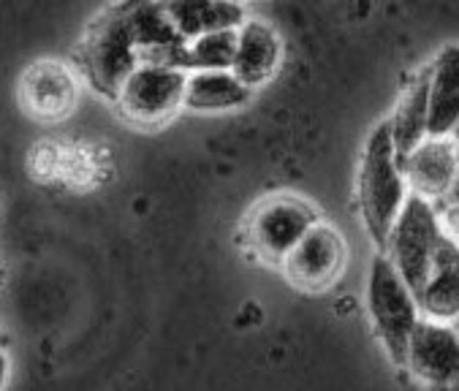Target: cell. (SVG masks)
<instances>
[{
	"label": "cell",
	"mask_w": 459,
	"mask_h": 391,
	"mask_svg": "<svg viewBox=\"0 0 459 391\" xmlns=\"http://www.w3.org/2000/svg\"><path fill=\"white\" fill-rule=\"evenodd\" d=\"M408 182L403 174L400 155L392 142L389 120L378 123L367 136L359 177H356V202L361 223L376 242L378 253H384L386 239L408 202Z\"/></svg>",
	"instance_id": "cell-1"
},
{
	"label": "cell",
	"mask_w": 459,
	"mask_h": 391,
	"mask_svg": "<svg viewBox=\"0 0 459 391\" xmlns=\"http://www.w3.org/2000/svg\"><path fill=\"white\" fill-rule=\"evenodd\" d=\"M367 316L389 361L397 369H405L408 340L421 321V310L411 288L381 253L373 258L370 277H367Z\"/></svg>",
	"instance_id": "cell-2"
},
{
	"label": "cell",
	"mask_w": 459,
	"mask_h": 391,
	"mask_svg": "<svg viewBox=\"0 0 459 391\" xmlns=\"http://www.w3.org/2000/svg\"><path fill=\"white\" fill-rule=\"evenodd\" d=\"M79 57L90 87L109 101H117L128 76L142 65L123 6L104 9L90 22Z\"/></svg>",
	"instance_id": "cell-3"
},
{
	"label": "cell",
	"mask_w": 459,
	"mask_h": 391,
	"mask_svg": "<svg viewBox=\"0 0 459 391\" xmlns=\"http://www.w3.org/2000/svg\"><path fill=\"white\" fill-rule=\"evenodd\" d=\"M321 223L318 210L294 193H274L261 199L245 221V242L266 264L281 266L286 256Z\"/></svg>",
	"instance_id": "cell-4"
},
{
	"label": "cell",
	"mask_w": 459,
	"mask_h": 391,
	"mask_svg": "<svg viewBox=\"0 0 459 391\" xmlns=\"http://www.w3.org/2000/svg\"><path fill=\"white\" fill-rule=\"evenodd\" d=\"M443 237H446V223L440 213L429 202L419 199V196H408L381 256L394 266V272L403 277L413 297L424 282V274Z\"/></svg>",
	"instance_id": "cell-5"
},
{
	"label": "cell",
	"mask_w": 459,
	"mask_h": 391,
	"mask_svg": "<svg viewBox=\"0 0 459 391\" xmlns=\"http://www.w3.org/2000/svg\"><path fill=\"white\" fill-rule=\"evenodd\" d=\"M188 74L171 65H139L117 95L120 112L136 126H160L186 107Z\"/></svg>",
	"instance_id": "cell-6"
},
{
	"label": "cell",
	"mask_w": 459,
	"mask_h": 391,
	"mask_svg": "<svg viewBox=\"0 0 459 391\" xmlns=\"http://www.w3.org/2000/svg\"><path fill=\"white\" fill-rule=\"evenodd\" d=\"M348 248L342 234L332 223H318L307 231V237L286 256L281 264L286 280L307 293L329 291L345 272Z\"/></svg>",
	"instance_id": "cell-7"
},
{
	"label": "cell",
	"mask_w": 459,
	"mask_h": 391,
	"mask_svg": "<svg viewBox=\"0 0 459 391\" xmlns=\"http://www.w3.org/2000/svg\"><path fill=\"white\" fill-rule=\"evenodd\" d=\"M405 369L427 391L459 383V332L454 324L421 318L408 340Z\"/></svg>",
	"instance_id": "cell-8"
},
{
	"label": "cell",
	"mask_w": 459,
	"mask_h": 391,
	"mask_svg": "<svg viewBox=\"0 0 459 391\" xmlns=\"http://www.w3.org/2000/svg\"><path fill=\"white\" fill-rule=\"evenodd\" d=\"M400 163L411 196H419L432 207H440L459 179V144L454 136H427Z\"/></svg>",
	"instance_id": "cell-9"
},
{
	"label": "cell",
	"mask_w": 459,
	"mask_h": 391,
	"mask_svg": "<svg viewBox=\"0 0 459 391\" xmlns=\"http://www.w3.org/2000/svg\"><path fill=\"white\" fill-rule=\"evenodd\" d=\"M123 12L142 65L182 68L186 41L174 30L166 4H126Z\"/></svg>",
	"instance_id": "cell-10"
},
{
	"label": "cell",
	"mask_w": 459,
	"mask_h": 391,
	"mask_svg": "<svg viewBox=\"0 0 459 391\" xmlns=\"http://www.w3.org/2000/svg\"><path fill=\"white\" fill-rule=\"evenodd\" d=\"M413 300L427 321H459V239L448 229Z\"/></svg>",
	"instance_id": "cell-11"
},
{
	"label": "cell",
	"mask_w": 459,
	"mask_h": 391,
	"mask_svg": "<svg viewBox=\"0 0 459 391\" xmlns=\"http://www.w3.org/2000/svg\"><path fill=\"white\" fill-rule=\"evenodd\" d=\"M79 82L74 71L57 60H39L22 76V104L39 120H63L74 112Z\"/></svg>",
	"instance_id": "cell-12"
},
{
	"label": "cell",
	"mask_w": 459,
	"mask_h": 391,
	"mask_svg": "<svg viewBox=\"0 0 459 391\" xmlns=\"http://www.w3.org/2000/svg\"><path fill=\"white\" fill-rule=\"evenodd\" d=\"M283 63V39L266 20L247 17L237 30L231 74L250 90L264 87Z\"/></svg>",
	"instance_id": "cell-13"
},
{
	"label": "cell",
	"mask_w": 459,
	"mask_h": 391,
	"mask_svg": "<svg viewBox=\"0 0 459 391\" xmlns=\"http://www.w3.org/2000/svg\"><path fill=\"white\" fill-rule=\"evenodd\" d=\"M459 131V41L446 44L429 63V136Z\"/></svg>",
	"instance_id": "cell-14"
},
{
	"label": "cell",
	"mask_w": 459,
	"mask_h": 391,
	"mask_svg": "<svg viewBox=\"0 0 459 391\" xmlns=\"http://www.w3.org/2000/svg\"><path fill=\"white\" fill-rule=\"evenodd\" d=\"M389 131L400 161L429 136V65H421L403 87Z\"/></svg>",
	"instance_id": "cell-15"
},
{
	"label": "cell",
	"mask_w": 459,
	"mask_h": 391,
	"mask_svg": "<svg viewBox=\"0 0 459 391\" xmlns=\"http://www.w3.org/2000/svg\"><path fill=\"white\" fill-rule=\"evenodd\" d=\"M166 12L186 44L210 33L239 30L247 20V12L239 4H210V0H179V4H166Z\"/></svg>",
	"instance_id": "cell-16"
},
{
	"label": "cell",
	"mask_w": 459,
	"mask_h": 391,
	"mask_svg": "<svg viewBox=\"0 0 459 391\" xmlns=\"http://www.w3.org/2000/svg\"><path fill=\"white\" fill-rule=\"evenodd\" d=\"M253 90L242 84L231 71H202L188 74L186 109L194 112H231L250 104Z\"/></svg>",
	"instance_id": "cell-17"
},
{
	"label": "cell",
	"mask_w": 459,
	"mask_h": 391,
	"mask_svg": "<svg viewBox=\"0 0 459 391\" xmlns=\"http://www.w3.org/2000/svg\"><path fill=\"white\" fill-rule=\"evenodd\" d=\"M234 52H237V30L202 36V39L186 44V55H182V71H186V74L231 71Z\"/></svg>",
	"instance_id": "cell-18"
},
{
	"label": "cell",
	"mask_w": 459,
	"mask_h": 391,
	"mask_svg": "<svg viewBox=\"0 0 459 391\" xmlns=\"http://www.w3.org/2000/svg\"><path fill=\"white\" fill-rule=\"evenodd\" d=\"M6 378H9V356H6L4 345H0V391L6 386Z\"/></svg>",
	"instance_id": "cell-19"
},
{
	"label": "cell",
	"mask_w": 459,
	"mask_h": 391,
	"mask_svg": "<svg viewBox=\"0 0 459 391\" xmlns=\"http://www.w3.org/2000/svg\"><path fill=\"white\" fill-rule=\"evenodd\" d=\"M435 391H459V383H454V386H446V388H435Z\"/></svg>",
	"instance_id": "cell-20"
},
{
	"label": "cell",
	"mask_w": 459,
	"mask_h": 391,
	"mask_svg": "<svg viewBox=\"0 0 459 391\" xmlns=\"http://www.w3.org/2000/svg\"><path fill=\"white\" fill-rule=\"evenodd\" d=\"M454 139H456V144H459V134H456V136H454Z\"/></svg>",
	"instance_id": "cell-21"
},
{
	"label": "cell",
	"mask_w": 459,
	"mask_h": 391,
	"mask_svg": "<svg viewBox=\"0 0 459 391\" xmlns=\"http://www.w3.org/2000/svg\"><path fill=\"white\" fill-rule=\"evenodd\" d=\"M454 326H456V332H459V321H456V324H454Z\"/></svg>",
	"instance_id": "cell-22"
},
{
	"label": "cell",
	"mask_w": 459,
	"mask_h": 391,
	"mask_svg": "<svg viewBox=\"0 0 459 391\" xmlns=\"http://www.w3.org/2000/svg\"><path fill=\"white\" fill-rule=\"evenodd\" d=\"M456 134H459V131H456ZM456 134H454V136H456Z\"/></svg>",
	"instance_id": "cell-23"
}]
</instances>
